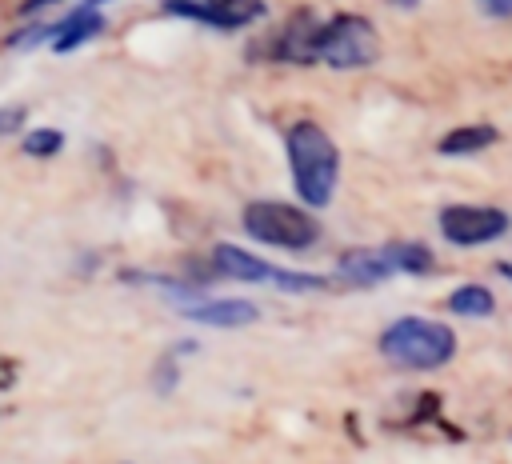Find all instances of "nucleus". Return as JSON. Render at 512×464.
I'll use <instances>...</instances> for the list:
<instances>
[{
  "label": "nucleus",
  "mask_w": 512,
  "mask_h": 464,
  "mask_svg": "<svg viewBox=\"0 0 512 464\" xmlns=\"http://www.w3.org/2000/svg\"><path fill=\"white\" fill-rule=\"evenodd\" d=\"M284 148H288L296 196L312 208H324L332 200L336 176H340V152H336L332 136L316 120H296L284 132Z\"/></svg>",
  "instance_id": "1"
},
{
  "label": "nucleus",
  "mask_w": 512,
  "mask_h": 464,
  "mask_svg": "<svg viewBox=\"0 0 512 464\" xmlns=\"http://www.w3.org/2000/svg\"><path fill=\"white\" fill-rule=\"evenodd\" d=\"M308 56H312V64L320 60L336 72H352V68H368L380 56V40H376V28L364 16L340 12L324 24L316 20L312 40H308Z\"/></svg>",
  "instance_id": "2"
},
{
  "label": "nucleus",
  "mask_w": 512,
  "mask_h": 464,
  "mask_svg": "<svg viewBox=\"0 0 512 464\" xmlns=\"http://www.w3.org/2000/svg\"><path fill=\"white\" fill-rule=\"evenodd\" d=\"M380 352L400 368L428 372L456 356V332L448 324H436L424 316H404L380 336Z\"/></svg>",
  "instance_id": "3"
},
{
  "label": "nucleus",
  "mask_w": 512,
  "mask_h": 464,
  "mask_svg": "<svg viewBox=\"0 0 512 464\" xmlns=\"http://www.w3.org/2000/svg\"><path fill=\"white\" fill-rule=\"evenodd\" d=\"M428 268H432V252L424 244H376V248L344 252L336 264V280L352 288H372L400 272H428Z\"/></svg>",
  "instance_id": "4"
},
{
  "label": "nucleus",
  "mask_w": 512,
  "mask_h": 464,
  "mask_svg": "<svg viewBox=\"0 0 512 464\" xmlns=\"http://www.w3.org/2000/svg\"><path fill=\"white\" fill-rule=\"evenodd\" d=\"M244 232L260 244L300 252L320 240V220L284 200H252V204H244Z\"/></svg>",
  "instance_id": "5"
},
{
  "label": "nucleus",
  "mask_w": 512,
  "mask_h": 464,
  "mask_svg": "<svg viewBox=\"0 0 512 464\" xmlns=\"http://www.w3.org/2000/svg\"><path fill=\"white\" fill-rule=\"evenodd\" d=\"M212 268L228 280H244V284H276V288H288V292H320L328 280L324 276H308V272H284V268H272L268 260H256L252 252L236 248V244H216L212 252Z\"/></svg>",
  "instance_id": "6"
},
{
  "label": "nucleus",
  "mask_w": 512,
  "mask_h": 464,
  "mask_svg": "<svg viewBox=\"0 0 512 464\" xmlns=\"http://www.w3.org/2000/svg\"><path fill=\"white\" fill-rule=\"evenodd\" d=\"M440 232H444V240H452L460 248L492 244L508 232V212L488 208V204H448V208H440Z\"/></svg>",
  "instance_id": "7"
},
{
  "label": "nucleus",
  "mask_w": 512,
  "mask_h": 464,
  "mask_svg": "<svg viewBox=\"0 0 512 464\" xmlns=\"http://www.w3.org/2000/svg\"><path fill=\"white\" fill-rule=\"evenodd\" d=\"M164 12L232 32V28L252 24L256 16H264V0H164Z\"/></svg>",
  "instance_id": "8"
},
{
  "label": "nucleus",
  "mask_w": 512,
  "mask_h": 464,
  "mask_svg": "<svg viewBox=\"0 0 512 464\" xmlns=\"http://www.w3.org/2000/svg\"><path fill=\"white\" fill-rule=\"evenodd\" d=\"M188 320L208 324V328H244L260 320V308L248 300H188L180 304Z\"/></svg>",
  "instance_id": "9"
},
{
  "label": "nucleus",
  "mask_w": 512,
  "mask_h": 464,
  "mask_svg": "<svg viewBox=\"0 0 512 464\" xmlns=\"http://www.w3.org/2000/svg\"><path fill=\"white\" fill-rule=\"evenodd\" d=\"M100 4H108V0H84L80 8H72V12L52 28V48H56V52H72V48H80L84 40L100 36V32H104Z\"/></svg>",
  "instance_id": "10"
},
{
  "label": "nucleus",
  "mask_w": 512,
  "mask_h": 464,
  "mask_svg": "<svg viewBox=\"0 0 512 464\" xmlns=\"http://www.w3.org/2000/svg\"><path fill=\"white\" fill-rule=\"evenodd\" d=\"M496 140H500V132L492 124H468V128H452L448 136H440L436 152H444V156H468V152H480V148H488Z\"/></svg>",
  "instance_id": "11"
},
{
  "label": "nucleus",
  "mask_w": 512,
  "mask_h": 464,
  "mask_svg": "<svg viewBox=\"0 0 512 464\" xmlns=\"http://www.w3.org/2000/svg\"><path fill=\"white\" fill-rule=\"evenodd\" d=\"M448 308L456 316H492L496 312V296L484 288V284H464L448 296Z\"/></svg>",
  "instance_id": "12"
},
{
  "label": "nucleus",
  "mask_w": 512,
  "mask_h": 464,
  "mask_svg": "<svg viewBox=\"0 0 512 464\" xmlns=\"http://www.w3.org/2000/svg\"><path fill=\"white\" fill-rule=\"evenodd\" d=\"M60 144H64V132H56V128H36V132L24 136V152L28 156H56Z\"/></svg>",
  "instance_id": "13"
},
{
  "label": "nucleus",
  "mask_w": 512,
  "mask_h": 464,
  "mask_svg": "<svg viewBox=\"0 0 512 464\" xmlns=\"http://www.w3.org/2000/svg\"><path fill=\"white\" fill-rule=\"evenodd\" d=\"M24 120H28V108H24V104H8V108H0V136L20 132Z\"/></svg>",
  "instance_id": "14"
},
{
  "label": "nucleus",
  "mask_w": 512,
  "mask_h": 464,
  "mask_svg": "<svg viewBox=\"0 0 512 464\" xmlns=\"http://www.w3.org/2000/svg\"><path fill=\"white\" fill-rule=\"evenodd\" d=\"M480 8H484L488 16H496V20L512 16V0H480Z\"/></svg>",
  "instance_id": "15"
},
{
  "label": "nucleus",
  "mask_w": 512,
  "mask_h": 464,
  "mask_svg": "<svg viewBox=\"0 0 512 464\" xmlns=\"http://www.w3.org/2000/svg\"><path fill=\"white\" fill-rule=\"evenodd\" d=\"M48 4H56V0H24V4H20V12L28 16V12H40V8H48Z\"/></svg>",
  "instance_id": "16"
},
{
  "label": "nucleus",
  "mask_w": 512,
  "mask_h": 464,
  "mask_svg": "<svg viewBox=\"0 0 512 464\" xmlns=\"http://www.w3.org/2000/svg\"><path fill=\"white\" fill-rule=\"evenodd\" d=\"M388 4H396V8H404V12H408V8H416L420 0H388Z\"/></svg>",
  "instance_id": "17"
}]
</instances>
